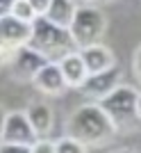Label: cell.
Segmentation results:
<instances>
[{
  "mask_svg": "<svg viewBox=\"0 0 141 153\" xmlns=\"http://www.w3.org/2000/svg\"><path fill=\"white\" fill-rule=\"evenodd\" d=\"M66 133L84 146H103L114 137L116 128L98 103H84L68 117Z\"/></svg>",
  "mask_w": 141,
  "mask_h": 153,
  "instance_id": "cell-1",
  "label": "cell"
},
{
  "mask_svg": "<svg viewBox=\"0 0 141 153\" xmlns=\"http://www.w3.org/2000/svg\"><path fill=\"white\" fill-rule=\"evenodd\" d=\"M27 46L37 51L39 55H43L48 62H59L66 55L77 51L73 34L68 27L55 25L46 16H37L32 21V32H30V41Z\"/></svg>",
  "mask_w": 141,
  "mask_h": 153,
  "instance_id": "cell-2",
  "label": "cell"
},
{
  "mask_svg": "<svg viewBox=\"0 0 141 153\" xmlns=\"http://www.w3.org/2000/svg\"><path fill=\"white\" fill-rule=\"evenodd\" d=\"M68 30L73 34L77 51L91 44H100L103 34L107 32V16L103 14V9L93 5H82L75 9V16Z\"/></svg>",
  "mask_w": 141,
  "mask_h": 153,
  "instance_id": "cell-3",
  "label": "cell"
},
{
  "mask_svg": "<svg viewBox=\"0 0 141 153\" xmlns=\"http://www.w3.org/2000/svg\"><path fill=\"white\" fill-rule=\"evenodd\" d=\"M137 98H139V91L130 85H118L114 91L105 98H100V108L105 110V114L109 117V121L114 123V128H125L132 126V123L139 119L137 117Z\"/></svg>",
  "mask_w": 141,
  "mask_h": 153,
  "instance_id": "cell-4",
  "label": "cell"
},
{
  "mask_svg": "<svg viewBox=\"0 0 141 153\" xmlns=\"http://www.w3.org/2000/svg\"><path fill=\"white\" fill-rule=\"evenodd\" d=\"M37 140L39 137L32 130L30 121H27L25 110H12V112H7L5 123H2V133H0V142H7V144H27V146H32Z\"/></svg>",
  "mask_w": 141,
  "mask_h": 153,
  "instance_id": "cell-5",
  "label": "cell"
},
{
  "mask_svg": "<svg viewBox=\"0 0 141 153\" xmlns=\"http://www.w3.org/2000/svg\"><path fill=\"white\" fill-rule=\"evenodd\" d=\"M118 85H121V71H118V66H112V69L100 71V73H89L87 80L80 85V91L89 98L100 101V98L112 94Z\"/></svg>",
  "mask_w": 141,
  "mask_h": 153,
  "instance_id": "cell-6",
  "label": "cell"
},
{
  "mask_svg": "<svg viewBox=\"0 0 141 153\" xmlns=\"http://www.w3.org/2000/svg\"><path fill=\"white\" fill-rule=\"evenodd\" d=\"M46 64H48V59L43 55H39L30 46H21L18 51L14 53L9 66L14 71V78H18V80H34V76L43 69Z\"/></svg>",
  "mask_w": 141,
  "mask_h": 153,
  "instance_id": "cell-7",
  "label": "cell"
},
{
  "mask_svg": "<svg viewBox=\"0 0 141 153\" xmlns=\"http://www.w3.org/2000/svg\"><path fill=\"white\" fill-rule=\"evenodd\" d=\"M30 32H32V23H23V21L14 19L12 14L0 16V44L18 51L21 46H27Z\"/></svg>",
  "mask_w": 141,
  "mask_h": 153,
  "instance_id": "cell-8",
  "label": "cell"
},
{
  "mask_svg": "<svg viewBox=\"0 0 141 153\" xmlns=\"http://www.w3.org/2000/svg\"><path fill=\"white\" fill-rule=\"evenodd\" d=\"M32 82L41 94H48V96H59V94H64V91L68 89V85H66L57 62H48L43 69L34 76Z\"/></svg>",
  "mask_w": 141,
  "mask_h": 153,
  "instance_id": "cell-9",
  "label": "cell"
},
{
  "mask_svg": "<svg viewBox=\"0 0 141 153\" xmlns=\"http://www.w3.org/2000/svg\"><path fill=\"white\" fill-rule=\"evenodd\" d=\"M80 55H82L84 66H87L89 73H100V71H107V69H112V66H116L114 53L103 44L84 46V48H80Z\"/></svg>",
  "mask_w": 141,
  "mask_h": 153,
  "instance_id": "cell-10",
  "label": "cell"
},
{
  "mask_svg": "<svg viewBox=\"0 0 141 153\" xmlns=\"http://www.w3.org/2000/svg\"><path fill=\"white\" fill-rule=\"evenodd\" d=\"M57 64H59V69H62V76H64L66 85L80 89V85H82L84 80H87V76H89V71L84 66V59H82V55H80V51L66 55V57L59 59Z\"/></svg>",
  "mask_w": 141,
  "mask_h": 153,
  "instance_id": "cell-11",
  "label": "cell"
},
{
  "mask_svg": "<svg viewBox=\"0 0 141 153\" xmlns=\"http://www.w3.org/2000/svg\"><path fill=\"white\" fill-rule=\"evenodd\" d=\"M27 114V121H30V126H32V130L37 133V137L41 140V137H46V135L52 130V110L50 105H46V103H32L30 108L25 110Z\"/></svg>",
  "mask_w": 141,
  "mask_h": 153,
  "instance_id": "cell-12",
  "label": "cell"
},
{
  "mask_svg": "<svg viewBox=\"0 0 141 153\" xmlns=\"http://www.w3.org/2000/svg\"><path fill=\"white\" fill-rule=\"evenodd\" d=\"M75 9H77V5L73 0H50V7H48V12L43 16L50 23H55V25L70 27L73 16H75Z\"/></svg>",
  "mask_w": 141,
  "mask_h": 153,
  "instance_id": "cell-13",
  "label": "cell"
},
{
  "mask_svg": "<svg viewBox=\"0 0 141 153\" xmlns=\"http://www.w3.org/2000/svg\"><path fill=\"white\" fill-rule=\"evenodd\" d=\"M55 153H89V146H84L75 137L66 135V137H59L55 142Z\"/></svg>",
  "mask_w": 141,
  "mask_h": 153,
  "instance_id": "cell-14",
  "label": "cell"
},
{
  "mask_svg": "<svg viewBox=\"0 0 141 153\" xmlns=\"http://www.w3.org/2000/svg\"><path fill=\"white\" fill-rule=\"evenodd\" d=\"M14 16V19L23 21V23H32L34 19H37V12L32 9V5L27 2V0H16L12 7V12H9Z\"/></svg>",
  "mask_w": 141,
  "mask_h": 153,
  "instance_id": "cell-15",
  "label": "cell"
},
{
  "mask_svg": "<svg viewBox=\"0 0 141 153\" xmlns=\"http://www.w3.org/2000/svg\"><path fill=\"white\" fill-rule=\"evenodd\" d=\"M30 153H55V142L41 137V140H37L32 144V151H30Z\"/></svg>",
  "mask_w": 141,
  "mask_h": 153,
  "instance_id": "cell-16",
  "label": "cell"
},
{
  "mask_svg": "<svg viewBox=\"0 0 141 153\" xmlns=\"http://www.w3.org/2000/svg\"><path fill=\"white\" fill-rule=\"evenodd\" d=\"M32 146L27 144H7V142H0V153H30Z\"/></svg>",
  "mask_w": 141,
  "mask_h": 153,
  "instance_id": "cell-17",
  "label": "cell"
},
{
  "mask_svg": "<svg viewBox=\"0 0 141 153\" xmlns=\"http://www.w3.org/2000/svg\"><path fill=\"white\" fill-rule=\"evenodd\" d=\"M14 48H9V46H5V44H0V66H7V64L12 62V57H14Z\"/></svg>",
  "mask_w": 141,
  "mask_h": 153,
  "instance_id": "cell-18",
  "label": "cell"
},
{
  "mask_svg": "<svg viewBox=\"0 0 141 153\" xmlns=\"http://www.w3.org/2000/svg\"><path fill=\"white\" fill-rule=\"evenodd\" d=\"M30 5H32V9L37 12V16H43L46 12H48V7H50V0H27Z\"/></svg>",
  "mask_w": 141,
  "mask_h": 153,
  "instance_id": "cell-19",
  "label": "cell"
},
{
  "mask_svg": "<svg viewBox=\"0 0 141 153\" xmlns=\"http://www.w3.org/2000/svg\"><path fill=\"white\" fill-rule=\"evenodd\" d=\"M16 0H0V16H7V14L12 12V7Z\"/></svg>",
  "mask_w": 141,
  "mask_h": 153,
  "instance_id": "cell-20",
  "label": "cell"
},
{
  "mask_svg": "<svg viewBox=\"0 0 141 153\" xmlns=\"http://www.w3.org/2000/svg\"><path fill=\"white\" fill-rule=\"evenodd\" d=\"M134 76L141 80V46L137 48V53H134Z\"/></svg>",
  "mask_w": 141,
  "mask_h": 153,
  "instance_id": "cell-21",
  "label": "cell"
},
{
  "mask_svg": "<svg viewBox=\"0 0 141 153\" xmlns=\"http://www.w3.org/2000/svg\"><path fill=\"white\" fill-rule=\"evenodd\" d=\"M5 117H7V110L0 105V133H2V123H5Z\"/></svg>",
  "mask_w": 141,
  "mask_h": 153,
  "instance_id": "cell-22",
  "label": "cell"
},
{
  "mask_svg": "<svg viewBox=\"0 0 141 153\" xmlns=\"http://www.w3.org/2000/svg\"><path fill=\"white\" fill-rule=\"evenodd\" d=\"M137 117L141 119V91H139V98H137Z\"/></svg>",
  "mask_w": 141,
  "mask_h": 153,
  "instance_id": "cell-23",
  "label": "cell"
},
{
  "mask_svg": "<svg viewBox=\"0 0 141 153\" xmlns=\"http://www.w3.org/2000/svg\"><path fill=\"white\" fill-rule=\"evenodd\" d=\"M112 153H137V151H132V149H116V151H112Z\"/></svg>",
  "mask_w": 141,
  "mask_h": 153,
  "instance_id": "cell-24",
  "label": "cell"
},
{
  "mask_svg": "<svg viewBox=\"0 0 141 153\" xmlns=\"http://www.w3.org/2000/svg\"><path fill=\"white\" fill-rule=\"evenodd\" d=\"M87 2H93V0H87Z\"/></svg>",
  "mask_w": 141,
  "mask_h": 153,
  "instance_id": "cell-25",
  "label": "cell"
}]
</instances>
